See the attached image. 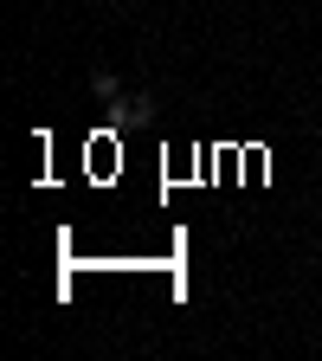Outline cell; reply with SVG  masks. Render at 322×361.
Listing matches in <instances>:
<instances>
[{"instance_id": "6da1fadb", "label": "cell", "mask_w": 322, "mask_h": 361, "mask_svg": "<svg viewBox=\"0 0 322 361\" xmlns=\"http://www.w3.org/2000/svg\"><path fill=\"white\" fill-rule=\"evenodd\" d=\"M90 97H97V104H123V84H116V71H90Z\"/></svg>"}]
</instances>
